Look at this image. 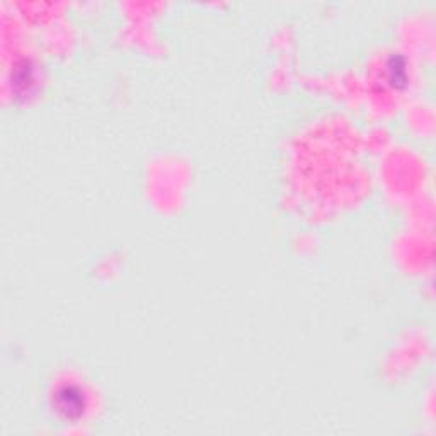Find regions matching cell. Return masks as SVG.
Instances as JSON below:
<instances>
[{"label": "cell", "instance_id": "1", "mask_svg": "<svg viewBox=\"0 0 436 436\" xmlns=\"http://www.w3.org/2000/svg\"><path fill=\"white\" fill-rule=\"evenodd\" d=\"M59 407L67 418L80 416L84 411V399L75 389L67 387L59 394Z\"/></svg>", "mask_w": 436, "mask_h": 436}]
</instances>
